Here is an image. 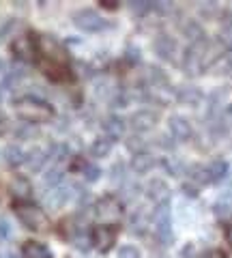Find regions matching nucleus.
Instances as JSON below:
<instances>
[{
    "label": "nucleus",
    "mask_w": 232,
    "mask_h": 258,
    "mask_svg": "<svg viewBox=\"0 0 232 258\" xmlns=\"http://www.w3.org/2000/svg\"><path fill=\"white\" fill-rule=\"evenodd\" d=\"M15 112L28 125L47 123L54 116V108L47 101L39 99V97H22V99H18L15 101Z\"/></svg>",
    "instance_id": "f257e3e1"
},
{
    "label": "nucleus",
    "mask_w": 232,
    "mask_h": 258,
    "mask_svg": "<svg viewBox=\"0 0 232 258\" xmlns=\"http://www.w3.org/2000/svg\"><path fill=\"white\" fill-rule=\"evenodd\" d=\"M15 215H18V220L26 226L28 230H35V232H45L47 226H50L47 215L41 211V209L35 207V205H28V203L15 205Z\"/></svg>",
    "instance_id": "f03ea898"
},
{
    "label": "nucleus",
    "mask_w": 232,
    "mask_h": 258,
    "mask_svg": "<svg viewBox=\"0 0 232 258\" xmlns=\"http://www.w3.org/2000/svg\"><path fill=\"white\" fill-rule=\"evenodd\" d=\"M95 215H97V220L103 226H114L123 217V205H121V200H118L116 196H112V194L99 198L97 205H95Z\"/></svg>",
    "instance_id": "7ed1b4c3"
},
{
    "label": "nucleus",
    "mask_w": 232,
    "mask_h": 258,
    "mask_svg": "<svg viewBox=\"0 0 232 258\" xmlns=\"http://www.w3.org/2000/svg\"><path fill=\"white\" fill-rule=\"evenodd\" d=\"M204 47H206V39L191 43L187 47L185 56H183V71H185L189 78H196L206 69V64H204Z\"/></svg>",
    "instance_id": "20e7f679"
},
{
    "label": "nucleus",
    "mask_w": 232,
    "mask_h": 258,
    "mask_svg": "<svg viewBox=\"0 0 232 258\" xmlns=\"http://www.w3.org/2000/svg\"><path fill=\"white\" fill-rule=\"evenodd\" d=\"M150 222H153L155 235L164 245L172 243V220H170V207L168 203L157 205V209L150 213Z\"/></svg>",
    "instance_id": "39448f33"
},
{
    "label": "nucleus",
    "mask_w": 232,
    "mask_h": 258,
    "mask_svg": "<svg viewBox=\"0 0 232 258\" xmlns=\"http://www.w3.org/2000/svg\"><path fill=\"white\" fill-rule=\"evenodd\" d=\"M37 50L43 54V62H50V64H62L65 67V62H67V54L65 50H62V45L56 41L54 37L50 35H41L37 39Z\"/></svg>",
    "instance_id": "423d86ee"
},
{
    "label": "nucleus",
    "mask_w": 232,
    "mask_h": 258,
    "mask_svg": "<svg viewBox=\"0 0 232 258\" xmlns=\"http://www.w3.org/2000/svg\"><path fill=\"white\" fill-rule=\"evenodd\" d=\"M73 24L80 28V30H86V32H97V30H103L108 26V22L101 18L97 11L93 9H82L73 15Z\"/></svg>",
    "instance_id": "0eeeda50"
},
{
    "label": "nucleus",
    "mask_w": 232,
    "mask_h": 258,
    "mask_svg": "<svg viewBox=\"0 0 232 258\" xmlns=\"http://www.w3.org/2000/svg\"><path fill=\"white\" fill-rule=\"evenodd\" d=\"M71 196H73V185H58L43 194V203L50 209H60Z\"/></svg>",
    "instance_id": "6e6552de"
},
{
    "label": "nucleus",
    "mask_w": 232,
    "mask_h": 258,
    "mask_svg": "<svg viewBox=\"0 0 232 258\" xmlns=\"http://www.w3.org/2000/svg\"><path fill=\"white\" fill-rule=\"evenodd\" d=\"M114 241H116V228L114 226L99 224L97 228L93 230V243H95V247H97L99 252H108V249L114 245Z\"/></svg>",
    "instance_id": "1a4fd4ad"
},
{
    "label": "nucleus",
    "mask_w": 232,
    "mask_h": 258,
    "mask_svg": "<svg viewBox=\"0 0 232 258\" xmlns=\"http://www.w3.org/2000/svg\"><path fill=\"white\" fill-rule=\"evenodd\" d=\"M129 125L135 132H148L157 125V112L153 110H138L135 114H131L129 118Z\"/></svg>",
    "instance_id": "9d476101"
},
{
    "label": "nucleus",
    "mask_w": 232,
    "mask_h": 258,
    "mask_svg": "<svg viewBox=\"0 0 232 258\" xmlns=\"http://www.w3.org/2000/svg\"><path fill=\"white\" fill-rule=\"evenodd\" d=\"M168 127H170V134L174 140L179 142H185L191 138V134H194V129H191V123L187 118L183 116H170V120H168Z\"/></svg>",
    "instance_id": "9b49d317"
},
{
    "label": "nucleus",
    "mask_w": 232,
    "mask_h": 258,
    "mask_svg": "<svg viewBox=\"0 0 232 258\" xmlns=\"http://www.w3.org/2000/svg\"><path fill=\"white\" fill-rule=\"evenodd\" d=\"M153 47H155V54L159 56V58H164L168 62H172L174 56H177V41H174L172 37H168V35L157 37Z\"/></svg>",
    "instance_id": "f8f14e48"
},
{
    "label": "nucleus",
    "mask_w": 232,
    "mask_h": 258,
    "mask_svg": "<svg viewBox=\"0 0 232 258\" xmlns=\"http://www.w3.org/2000/svg\"><path fill=\"white\" fill-rule=\"evenodd\" d=\"M11 50L18 54V58H22V60H33L35 50H37V41H33L30 37L24 35V37H18L11 43Z\"/></svg>",
    "instance_id": "ddd939ff"
},
{
    "label": "nucleus",
    "mask_w": 232,
    "mask_h": 258,
    "mask_svg": "<svg viewBox=\"0 0 232 258\" xmlns=\"http://www.w3.org/2000/svg\"><path fill=\"white\" fill-rule=\"evenodd\" d=\"M174 97H177L179 103H183V106H189V108L200 106V101L204 99V95H202V91H200L198 86H183V88H179Z\"/></svg>",
    "instance_id": "4468645a"
},
{
    "label": "nucleus",
    "mask_w": 232,
    "mask_h": 258,
    "mask_svg": "<svg viewBox=\"0 0 232 258\" xmlns=\"http://www.w3.org/2000/svg\"><path fill=\"white\" fill-rule=\"evenodd\" d=\"M146 196L150 200H155L157 205H164L168 196H170V187H168L166 181H162V179H150L146 185Z\"/></svg>",
    "instance_id": "2eb2a0df"
},
{
    "label": "nucleus",
    "mask_w": 232,
    "mask_h": 258,
    "mask_svg": "<svg viewBox=\"0 0 232 258\" xmlns=\"http://www.w3.org/2000/svg\"><path fill=\"white\" fill-rule=\"evenodd\" d=\"M155 157L150 155V153H146V151H142V153H135V155L131 157V170L135 172V174H146L150 168H155Z\"/></svg>",
    "instance_id": "dca6fc26"
},
{
    "label": "nucleus",
    "mask_w": 232,
    "mask_h": 258,
    "mask_svg": "<svg viewBox=\"0 0 232 258\" xmlns=\"http://www.w3.org/2000/svg\"><path fill=\"white\" fill-rule=\"evenodd\" d=\"M101 127H103V132L108 134L110 140H116V138H121V136L125 134V120L121 116H108L101 123Z\"/></svg>",
    "instance_id": "f3484780"
},
{
    "label": "nucleus",
    "mask_w": 232,
    "mask_h": 258,
    "mask_svg": "<svg viewBox=\"0 0 232 258\" xmlns=\"http://www.w3.org/2000/svg\"><path fill=\"white\" fill-rule=\"evenodd\" d=\"M24 258H52V252L39 241H26L22 247Z\"/></svg>",
    "instance_id": "a211bd4d"
},
{
    "label": "nucleus",
    "mask_w": 232,
    "mask_h": 258,
    "mask_svg": "<svg viewBox=\"0 0 232 258\" xmlns=\"http://www.w3.org/2000/svg\"><path fill=\"white\" fill-rule=\"evenodd\" d=\"M206 172H209V179L211 183H219L226 179V174H228V164L223 159H213L209 166H206Z\"/></svg>",
    "instance_id": "6ab92c4d"
},
{
    "label": "nucleus",
    "mask_w": 232,
    "mask_h": 258,
    "mask_svg": "<svg viewBox=\"0 0 232 258\" xmlns=\"http://www.w3.org/2000/svg\"><path fill=\"white\" fill-rule=\"evenodd\" d=\"M181 30H183V35H185L191 43L202 41V39H204V30H202V26H200L196 20H187V22L181 26Z\"/></svg>",
    "instance_id": "aec40b11"
},
{
    "label": "nucleus",
    "mask_w": 232,
    "mask_h": 258,
    "mask_svg": "<svg viewBox=\"0 0 232 258\" xmlns=\"http://www.w3.org/2000/svg\"><path fill=\"white\" fill-rule=\"evenodd\" d=\"M45 161H47V153L43 149H33L26 155V161H24V164H26L30 170H41Z\"/></svg>",
    "instance_id": "412c9836"
},
{
    "label": "nucleus",
    "mask_w": 232,
    "mask_h": 258,
    "mask_svg": "<svg viewBox=\"0 0 232 258\" xmlns=\"http://www.w3.org/2000/svg\"><path fill=\"white\" fill-rule=\"evenodd\" d=\"M5 161L9 166H20V164L26 161V153H24L18 144H11V147L5 149Z\"/></svg>",
    "instance_id": "4be33fe9"
},
{
    "label": "nucleus",
    "mask_w": 232,
    "mask_h": 258,
    "mask_svg": "<svg viewBox=\"0 0 232 258\" xmlns=\"http://www.w3.org/2000/svg\"><path fill=\"white\" fill-rule=\"evenodd\" d=\"M146 226H148V213L144 211L142 207H140V209H135V213L131 215V220H129V228L140 235V232L146 228Z\"/></svg>",
    "instance_id": "5701e85b"
},
{
    "label": "nucleus",
    "mask_w": 232,
    "mask_h": 258,
    "mask_svg": "<svg viewBox=\"0 0 232 258\" xmlns=\"http://www.w3.org/2000/svg\"><path fill=\"white\" fill-rule=\"evenodd\" d=\"M11 191L15 198H28L30 196V183L24 176H15L11 181Z\"/></svg>",
    "instance_id": "b1692460"
},
{
    "label": "nucleus",
    "mask_w": 232,
    "mask_h": 258,
    "mask_svg": "<svg viewBox=\"0 0 232 258\" xmlns=\"http://www.w3.org/2000/svg\"><path fill=\"white\" fill-rule=\"evenodd\" d=\"M213 211H215L217 217H228L232 213V194H223L217 203H215Z\"/></svg>",
    "instance_id": "393cba45"
},
{
    "label": "nucleus",
    "mask_w": 232,
    "mask_h": 258,
    "mask_svg": "<svg viewBox=\"0 0 232 258\" xmlns=\"http://www.w3.org/2000/svg\"><path fill=\"white\" fill-rule=\"evenodd\" d=\"M112 151V140L110 138H97L91 144V155L93 157H106Z\"/></svg>",
    "instance_id": "a878e982"
},
{
    "label": "nucleus",
    "mask_w": 232,
    "mask_h": 258,
    "mask_svg": "<svg viewBox=\"0 0 232 258\" xmlns=\"http://www.w3.org/2000/svg\"><path fill=\"white\" fill-rule=\"evenodd\" d=\"M162 166L166 168V172L170 176H181L183 170H185V166H183V161L179 157H164L162 159Z\"/></svg>",
    "instance_id": "bb28decb"
},
{
    "label": "nucleus",
    "mask_w": 232,
    "mask_h": 258,
    "mask_svg": "<svg viewBox=\"0 0 232 258\" xmlns=\"http://www.w3.org/2000/svg\"><path fill=\"white\" fill-rule=\"evenodd\" d=\"M189 176H191V181L198 183V185L211 183L209 172H206V166H191V168H189Z\"/></svg>",
    "instance_id": "cd10ccee"
},
{
    "label": "nucleus",
    "mask_w": 232,
    "mask_h": 258,
    "mask_svg": "<svg viewBox=\"0 0 232 258\" xmlns=\"http://www.w3.org/2000/svg\"><path fill=\"white\" fill-rule=\"evenodd\" d=\"M43 181L50 185V187H58V185H62V170L60 168H52V170H47Z\"/></svg>",
    "instance_id": "c85d7f7f"
},
{
    "label": "nucleus",
    "mask_w": 232,
    "mask_h": 258,
    "mask_svg": "<svg viewBox=\"0 0 232 258\" xmlns=\"http://www.w3.org/2000/svg\"><path fill=\"white\" fill-rule=\"evenodd\" d=\"M110 179H112V183H116V185L125 183V164H123V161H116V164L112 166Z\"/></svg>",
    "instance_id": "c756f323"
},
{
    "label": "nucleus",
    "mask_w": 232,
    "mask_h": 258,
    "mask_svg": "<svg viewBox=\"0 0 232 258\" xmlns=\"http://www.w3.org/2000/svg\"><path fill=\"white\" fill-rule=\"evenodd\" d=\"M67 155H69V149H67V144H52L50 153H47V157H52V159H56V161L65 159Z\"/></svg>",
    "instance_id": "7c9ffc66"
},
{
    "label": "nucleus",
    "mask_w": 232,
    "mask_h": 258,
    "mask_svg": "<svg viewBox=\"0 0 232 258\" xmlns=\"http://www.w3.org/2000/svg\"><path fill=\"white\" fill-rule=\"evenodd\" d=\"M118 258H140V249L133 245H123L118 249Z\"/></svg>",
    "instance_id": "2f4dec72"
},
{
    "label": "nucleus",
    "mask_w": 232,
    "mask_h": 258,
    "mask_svg": "<svg viewBox=\"0 0 232 258\" xmlns=\"http://www.w3.org/2000/svg\"><path fill=\"white\" fill-rule=\"evenodd\" d=\"M11 235H13V228H11L9 220L0 215V239H9Z\"/></svg>",
    "instance_id": "473e14b6"
},
{
    "label": "nucleus",
    "mask_w": 232,
    "mask_h": 258,
    "mask_svg": "<svg viewBox=\"0 0 232 258\" xmlns=\"http://www.w3.org/2000/svg\"><path fill=\"white\" fill-rule=\"evenodd\" d=\"M84 176H86V181H97L99 176H101V170L97 166H84Z\"/></svg>",
    "instance_id": "72a5a7b5"
},
{
    "label": "nucleus",
    "mask_w": 232,
    "mask_h": 258,
    "mask_svg": "<svg viewBox=\"0 0 232 258\" xmlns=\"http://www.w3.org/2000/svg\"><path fill=\"white\" fill-rule=\"evenodd\" d=\"M127 147H129L131 151H135V153H142V149L146 147V142H144L142 138H129V142H127Z\"/></svg>",
    "instance_id": "f704fd0d"
},
{
    "label": "nucleus",
    "mask_w": 232,
    "mask_h": 258,
    "mask_svg": "<svg viewBox=\"0 0 232 258\" xmlns=\"http://www.w3.org/2000/svg\"><path fill=\"white\" fill-rule=\"evenodd\" d=\"M150 3H144V0H138V3H131V9L135 11V13H144V11H150Z\"/></svg>",
    "instance_id": "c9c22d12"
},
{
    "label": "nucleus",
    "mask_w": 232,
    "mask_h": 258,
    "mask_svg": "<svg viewBox=\"0 0 232 258\" xmlns=\"http://www.w3.org/2000/svg\"><path fill=\"white\" fill-rule=\"evenodd\" d=\"M7 132H9V118H7L3 112H0V136L7 134Z\"/></svg>",
    "instance_id": "e433bc0d"
},
{
    "label": "nucleus",
    "mask_w": 232,
    "mask_h": 258,
    "mask_svg": "<svg viewBox=\"0 0 232 258\" xmlns=\"http://www.w3.org/2000/svg\"><path fill=\"white\" fill-rule=\"evenodd\" d=\"M202 258H226V254L219 252V249H211V252H206Z\"/></svg>",
    "instance_id": "4c0bfd02"
},
{
    "label": "nucleus",
    "mask_w": 232,
    "mask_h": 258,
    "mask_svg": "<svg viewBox=\"0 0 232 258\" xmlns=\"http://www.w3.org/2000/svg\"><path fill=\"white\" fill-rule=\"evenodd\" d=\"M0 258H18V254H15L13 249H3V252H0Z\"/></svg>",
    "instance_id": "58836bf2"
},
{
    "label": "nucleus",
    "mask_w": 232,
    "mask_h": 258,
    "mask_svg": "<svg viewBox=\"0 0 232 258\" xmlns=\"http://www.w3.org/2000/svg\"><path fill=\"white\" fill-rule=\"evenodd\" d=\"M183 189H185V194H187V196H196V187H194V185H185V187H183Z\"/></svg>",
    "instance_id": "ea45409f"
},
{
    "label": "nucleus",
    "mask_w": 232,
    "mask_h": 258,
    "mask_svg": "<svg viewBox=\"0 0 232 258\" xmlns=\"http://www.w3.org/2000/svg\"><path fill=\"white\" fill-rule=\"evenodd\" d=\"M181 258H194V247H185V252H183Z\"/></svg>",
    "instance_id": "a19ab883"
},
{
    "label": "nucleus",
    "mask_w": 232,
    "mask_h": 258,
    "mask_svg": "<svg viewBox=\"0 0 232 258\" xmlns=\"http://www.w3.org/2000/svg\"><path fill=\"white\" fill-rule=\"evenodd\" d=\"M103 7H106V9H116L118 3H110V0H103Z\"/></svg>",
    "instance_id": "79ce46f5"
},
{
    "label": "nucleus",
    "mask_w": 232,
    "mask_h": 258,
    "mask_svg": "<svg viewBox=\"0 0 232 258\" xmlns=\"http://www.w3.org/2000/svg\"><path fill=\"white\" fill-rule=\"evenodd\" d=\"M226 237H228V241H230V245H232V228H228V230H226Z\"/></svg>",
    "instance_id": "37998d69"
},
{
    "label": "nucleus",
    "mask_w": 232,
    "mask_h": 258,
    "mask_svg": "<svg viewBox=\"0 0 232 258\" xmlns=\"http://www.w3.org/2000/svg\"><path fill=\"white\" fill-rule=\"evenodd\" d=\"M0 71H3V62H0Z\"/></svg>",
    "instance_id": "c03bdc74"
}]
</instances>
